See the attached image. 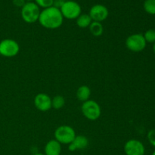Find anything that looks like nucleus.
Segmentation results:
<instances>
[{"mask_svg":"<svg viewBox=\"0 0 155 155\" xmlns=\"http://www.w3.org/2000/svg\"><path fill=\"white\" fill-rule=\"evenodd\" d=\"M64 18L60 9L54 6L44 8L40 12L38 21L41 26L49 30H54L63 24Z\"/></svg>","mask_w":155,"mask_h":155,"instance_id":"nucleus-1","label":"nucleus"},{"mask_svg":"<svg viewBox=\"0 0 155 155\" xmlns=\"http://www.w3.org/2000/svg\"><path fill=\"white\" fill-rule=\"evenodd\" d=\"M40 12V8L36 3L27 2L21 8V18L27 24H33L38 21Z\"/></svg>","mask_w":155,"mask_h":155,"instance_id":"nucleus-2","label":"nucleus"},{"mask_svg":"<svg viewBox=\"0 0 155 155\" xmlns=\"http://www.w3.org/2000/svg\"><path fill=\"white\" fill-rule=\"evenodd\" d=\"M81 110L83 116L91 121L97 120L101 114V107L98 103L94 100L89 99L83 102Z\"/></svg>","mask_w":155,"mask_h":155,"instance_id":"nucleus-3","label":"nucleus"},{"mask_svg":"<svg viewBox=\"0 0 155 155\" xmlns=\"http://www.w3.org/2000/svg\"><path fill=\"white\" fill-rule=\"evenodd\" d=\"M75 137V130L68 125L60 126L54 131V139L61 145H70Z\"/></svg>","mask_w":155,"mask_h":155,"instance_id":"nucleus-4","label":"nucleus"},{"mask_svg":"<svg viewBox=\"0 0 155 155\" xmlns=\"http://www.w3.org/2000/svg\"><path fill=\"white\" fill-rule=\"evenodd\" d=\"M60 11L64 18L69 20L77 19L81 15V6L75 1H65Z\"/></svg>","mask_w":155,"mask_h":155,"instance_id":"nucleus-5","label":"nucleus"},{"mask_svg":"<svg viewBox=\"0 0 155 155\" xmlns=\"http://www.w3.org/2000/svg\"><path fill=\"white\" fill-rule=\"evenodd\" d=\"M146 41L144 36L141 33H135L127 37L126 39V46L133 52H139L143 51L146 46Z\"/></svg>","mask_w":155,"mask_h":155,"instance_id":"nucleus-6","label":"nucleus"},{"mask_svg":"<svg viewBox=\"0 0 155 155\" xmlns=\"http://www.w3.org/2000/svg\"><path fill=\"white\" fill-rule=\"evenodd\" d=\"M19 44L12 39H3L0 42V54L6 58H12L19 53Z\"/></svg>","mask_w":155,"mask_h":155,"instance_id":"nucleus-7","label":"nucleus"},{"mask_svg":"<svg viewBox=\"0 0 155 155\" xmlns=\"http://www.w3.org/2000/svg\"><path fill=\"white\" fill-rule=\"evenodd\" d=\"M124 152L127 155H144L145 148L142 142L136 139H130L124 145Z\"/></svg>","mask_w":155,"mask_h":155,"instance_id":"nucleus-8","label":"nucleus"},{"mask_svg":"<svg viewBox=\"0 0 155 155\" xmlns=\"http://www.w3.org/2000/svg\"><path fill=\"white\" fill-rule=\"evenodd\" d=\"M108 15L109 12L107 8L101 4H97L92 6L89 13L92 21H97L100 23L107 19Z\"/></svg>","mask_w":155,"mask_h":155,"instance_id":"nucleus-9","label":"nucleus"},{"mask_svg":"<svg viewBox=\"0 0 155 155\" xmlns=\"http://www.w3.org/2000/svg\"><path fill=\"white\" fill-rule=\"evenodd\" d=\"M34 105L40 111H48L51 108V98L45 93L37 94L34 98Z\"/></svg>","mask_w":155,"mask_h":155,"instance_id":"nucleus-10","label":"nucleus"},{"mask_svg":"<svg viewBox=\"0 0 155 155\" xmlns=\"http://www.w3.org/2000/svg\"><path fill=\"white\" fill-rule=\"evenodd\" d=\"M89 145V140L87 137L82 135L76 136L74 140L70 145H68V149L70 151H75L77 150L85 149Z\"/></svg>","mask_w":155,"mask_h":155,"instance_id":"nucleus-11","label":"nucleus"},{"mask_svg":"<svg viewBox=\"0 0 155 155\" xmlns=\"http://www.w3.org/2000/svg\"><path fill=\"white\" fill-rule=\"evenodd\" d=\"M61 145L55 139L48 141L44 148L45 155H61Z\"/></svg>","mask_w":155,"mask_h":155,"instance_id":"nucleus-12","label":"nucleus"},{"mask_svg":"<svg viewBox=\"0 0 155 155\" xmlns=\"http://www.w3.org/2000/svg\"><path fill=\"white\" fill-rule=\"evenodd\" d=\"M91 95V89L87 86H81L78 88L77 91V98L80 101H88Z\"/></svg>","mask_w":155,"mask_h":155,"instance_id":"nucleus-13","label":"nucleus"},{"mask_svg":"<svg viewBox=\"0 0 155 155\" xmlns=\"http://www.w3.org/2000/svg\"><path fill=\"white\" fill-rule=\"evenodd\" d=\"M89 28L92 35H93L94 36H96V37L101 36L104 32V27H103L101 23L97 22V21H92L89 25Z\"/></svg>","mask_w":155,"mask_h":155,"instance_id":"nucleus-14","label":"nucleus"},{"mask_svg":"<svg viewBox=\"0 0 155 155\" xmlns=\"http://www.w3.org/2000/svg\"><path fill=\"white\" fill-rule=\"evenodd\" d=\"M92 22V20L89 15V14H81L77 18V24L80 28H86V27H89Z\"/></svg>","mask_w":155,"mask_h":155,"instance_id":"nucleus-15","label":"nucleus"},{"mask_svg":"<svg viewBox=\"0 0 155 155\" xmlns=\"http://www.w3.org/2000/svg\"><path fill=\"white\" fill-rule=\"evenodd\" d=\"M65 104V99L62 95H55L51 98V107L55 110L62 108Z\"/></svg>","mask_w":155,"mask_h":155,"instance_id":"nucleus-16","label":"nucleus"},{"mask_svg":"<svg viewBox=\"0 0 155 155\" xmlns=\"http://www.w3.org/2000/svg\"><path fill=\"white\" fill-rule=\"evenodd\" d=\"M144 9L150 15H155V0H145Z\"/></svg>","mask_w":155,"mask_h":155,"instance_id":"nucleus-17","label":"nucleus"},{"mask_svg":"<svg viewBox=\"0 0 155 155\" xmlns=\"http://www.w3.org/2000/svg\"><path fill=\"white\" fill-rule=\"evenodd\" d=\"M143 36L146 42H149V43H154L155 42V30L154 29L148 30Z\"/></svg>","mask_w":155,"mask_h":155,"instance_id":"nucleus-18","label":"nucleus"},{"mask_svg":"<svg viewBox=\"0 0 155 155\" xmlns=\"http://www.w3.org/2000/svg\"><path fill=\"white\" fill-rule=\"evenodd\" d=\"M36 4L39 6V8H47L53 6L54 0H35Z\"/></svg>","mask_w":155,"mask_h":155,"instance_id":"nucleus-19","label":"nucleus"},{"mask_svg":"<svg viewBox=\"0 0 155 155\" xmlns=\"http://www.w3.org/2000/svg\"><path fill=\"white\" fill-rule=\"evenodd\" d=\"M147 138H148V140L150 144L155 147V130H150L147 135Z\"/></svg>","mask_w":155,"mask_h":155,"instance_id":"nucleus-20","label":"nucleus"},{"mask_svg":"<svg viewBox=\"0 0 155 155\" xmlns=\"http://www.w3.org/2000/svg\"><path fill=\"white\" fill-rule=\"evenodd\" d=\"M12 2H13V4L15 5V6L21 8H22L26 3L25 0H12Z\"/></svg>","mask_w":155,"mask_h":155,"instance_id":"nucleus-21","label":"nucleus"},{"mask_svg":"<svg viewBox=\"0 0 155 155\" xmlns=\"http://www.w3.org/2000/svg\"><path fill=\"white\" fill-rule=\"evenodd\" d=\"M153 51H154V52L155 54V42L154 43V46H153Z\"/></svg>","mask_w":155,"mask_h":155,"instance_id":"nucleus-22","label":"nucleus"},{"mask_svg":"<svg viewBox=\"0 0 155 155\" xmlns=\"http://www.w3.org/2000/svg\"><path fill=\"white\" fill-rule=\"evenodd\" d=\"M33 155H45L44 154H40V153H37V154H35Z\"/></svg>","mask_w":155,"mask_h":155,"instance_id":"nucleus-23","label":"nucleus"},{"mask_svg":"<svg viewBox=\"0 0 155 155\" xmlns=\"http://www.w3.org/2000/svg\"><path fill=\"white\" fill-rule=\"evenodd\" d=\"M152 155H155V151H154V152H153V153H152Z\"/></svg>","mask_w":155,"mask_h":155,"instance_id":"nucleus-24","label":"nucleus"},{"mask_svg":"<svg viewBox=\"0 0 155 155\" xmlns=\"http://www.w3.org/2000/svg\"><path fill=\"white\" fill-rule=\"evenodd\" d=\"M25 1H27V2H31L32 0H25Z\"/></svg>","mask_w":155,"mask_h":155,"instance_id":"nucleus-25","label":"nucleus"},{"mask_svg":"<svg viewBox=\"0 0 155 155\" xmlns=\"http://www.w3.org/2000/svg\"><path fill=\"white\" fill-rule=\"evenodd\" d=\"M66 1H75V0H66Z\"/></svg>","mask_w":155,"mask_h":155,"instance_id":"nucleus-26","label":"nucleus"}]
</instances>
